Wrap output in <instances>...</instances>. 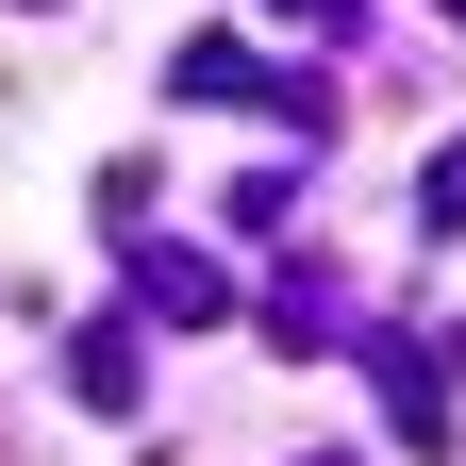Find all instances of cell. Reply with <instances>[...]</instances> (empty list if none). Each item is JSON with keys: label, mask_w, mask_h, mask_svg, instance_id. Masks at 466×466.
Returning a JSON list of instances; mask_svg holds the SVG:
<instances>
[{"label": "cell", "mask_w": 466, "mask_h": 466, "mask_svg": "<svg viewBox=\"0 0 466 466\" xmlns=\"http://www.w3.org/2000/svg\"><path fill=\"white\" fill-rule=\"evenodd\" d=\"M167 100H233V116H283V134H300V167L333 150V84H317V67H267L250 34H184V50H167Z\"/></svg>", "instance_id": "6da1fadb"}, {"label": "cell", "mask_w": 466, "mask_h": 466, "mask_svg": "<svg viewBox=\"0 0 466 466\" xmlns=\"http://www.w3.org/2000/svg\"><path fill=\"white\" fill-rule=\"evenodd\" d=\"M350 367L383 383V433H400V450H433V466H450V383H466V333H383V317H367V333H350Z\"/></svg>", "instance_id": "7a4b0ae2"}, {"label": "cell", "mask_w": 466, "mask_h": 466, "mask_svg": "<svg viewBox=\"0 0 466 466\" xmlns=\"http://www.w3.org/2000/svg\"><path fill=\"white\" fill-rule=\"evenodd\" d=\"M217 317H233L217 250H134V333H217Z\"/></svg>", "instance_id": "3957f363"}, {"label": "cell", "mask_w": 466, "mask_h": 466, "mask_svg": "<svg viewBox=\"0 0 466 466\" xmlns=\"http://www.w3.org/2000/svg\"><path fill=\"white\" fill-rule=\"evenodd\" d=\"M67 400H84V417H134V400H150V333L134 317H84L67 333Z\"/></svg>", "instance_id": "277c9868"}, {"label": "cell", "mask_w": 466, "mask_h": 466, "mask_svg": "<svg viewBox=\"0 0 466 466\" xmlns=\"http://www.w3.org/2000/svg\"><path fill=\"white\" fill-rule=\"evenodd\" d=\"M250 333H267V350H350L367 317H350V283H333V267H283L267 300H250Z\"/></svg>", "instance_id": "5b68a950"}, {"label": "cell", "mask_w": 466, "mask_h": 466, "mask_svg": "<svg viewBox=\"0 0 466 466\" xmlns=\"http://www.w3.org/2000/svg\"><path fill=\"white\" fill-rule=\"evenodd\" d=\"M217 217H233V233H283V217H300V167H250V184H233Z\"/></svg>", "instance_id": "8992f818"}, {"label": "cell", "mask_w": 466, "mask_h": 466, "mask_svg": "<svg viewBox=\"0 0 466 466\" xmlns=\"http://www.w3.org/2000/svg\"><path fill=\"white\" fill-rule=\"evenodd\" d=\"M417 233H466V134H450V150L417 167Z\"/></svg>", "instance_id": "52a82bcc"}, {"label": "cell", "mask_w": 466, "mask_h": 466, "mask_svg": "<svg viewBox=\"0 0 466 466\" xmlns=\"http://www.w3.org/2000/svg\"><path fill=\"white\" fill-rule=\"evenodd\" d=\"M283 34H367V0H267Z\"/></svg>", "instance_id": "ba28073f"}, {"label": "cell", "mask_w": 466, "mask_h": 466, "mask_svg": "<svg viewBox=\"0 0 466 466\" xmlns=\"http://www.w3.org/2000/svg\"><path fill=\"white\" fill-rule=\"evenodd\" d=\"M300 466H367V450H300Z\"/></svg>", "instance_id": "9c48e42d"}, {"label": "cell", "mask_w": 466, "mask_h": 466, "mask_svg": "<svg viewBox=\"0 0 466 466\" xmlns=\"http://www.w3.org/2000/svg\"><path fill=\"white\" fill-rule=\"evenodd\" d=\"M17 17H67V0H17Z\"/></svg>", "instance_id": "30bf717a"}, {"label": "cell", "mask_w": 466, "mask_h": 466, "mask_svg": "<svg viewBox=\"0 0 466 466\" xmlns=\"http://www.w3.org/2000/svg\"><path fill=\"white\" fill-rule=\"evenodd\" d=\"M433 17H450V34H466V0H433Z\"/></svg>", "instance_id": "8fae6325"}]
</instances>
